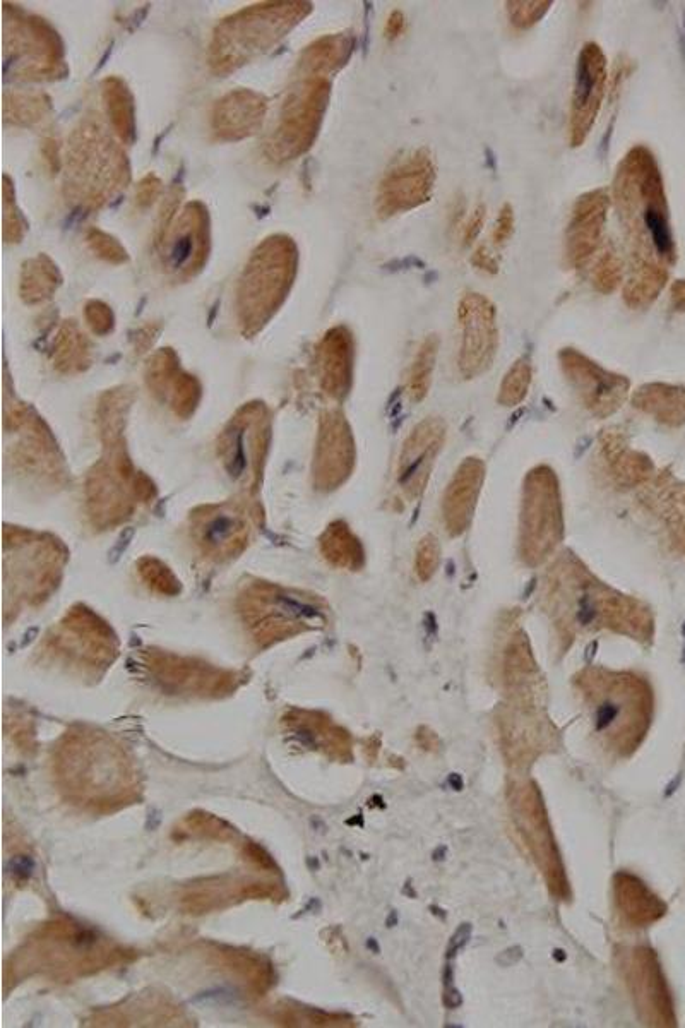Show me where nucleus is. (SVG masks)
Segmentation results:
<instances>
[{
	"mask_svg": "<svg viewBox=\"0 0 685 1028\" xmlns=\"http://www.w3.org/2000/svg\"><path fill=\"white\" fill-rule=\"evenodd\" d=\"M672 305L674 311H685V280L675 281L672 287Z\"/></svg>",
	"mask_w": 685,
	"mask_h": 1028,
	"instance_id": "nucleus-40",
	"label": "nucleus"
},
{
	"mask_svg": "<svg viewBox=\"0 0 685 1028\" xmlns=\"http://www.w3.org/2000/svg\"><path fill=\"white\" fill-rule=\"evenodd\" d=\"M161 192V180L156 175H146L139 186L136 189V203L141 208H148L151 204L155 203V199L160 196Z\"/></svg>",
	"mask_w": 685,
	"mask_h": 1028,
	"instance_id": "nucleus-34",
	"label": "nucleus"
},
{
	"mask_svg": "<svg viewBox=\"0 0 685 1028\" xmlns=\"http://www.w3.org/2000/svg\"><path fill=\"white\" fill-rule=\"evenodd\" d=\"M67 158V187L78 191V201L98 206L126 182V156L105 138L98 126L83 127Z\"/></svg>",
	"mask_w": 685,
	"mask_h": 1028,
	"instance_id": "nucleus-7",
	"label": "nucleus"
},
{
	"mask_svg": "<svg viewBox=\"0 0 685 1028\" xmlns=\"http://www.w3.org/2000/svg\"><path fill=\"white\" fill-rule=\"evenodd\" d=\"M514 225H516V216H514L513 204L506 203L499 211L494 232H492V240H494L495 246H504L506 242L511 240L514 234Z\"/></svg>",
	"mask_w": 685,
	"mask_h": 1028,
	"instance_id": "nucleus-33",
	"label": "nucleus"
},
{
	"mask_svg": "<svg viewBox=\"0 0 685 1028\" xmlns=\"http://www.w3.org/2000/svg\"><path fill=\"white\" fill-rule=\"evenodd\" d=\"M435 180L437 167L432 153L427 148L411 151L382 177L376 196L377 215L391 218L429 203Z\"/></svg>",
	"mask_w": 685,
	"mask_h": 1028,
	"instance_id": "nucleus-10",
	"label": "nucleus"
},
{
	"mask_svg": "<svg viewBox=\"0 0 685 1028\" xmlns=\"http://www.w3.org/2000/svg\"><path fill=\"white\" fill-rule=\"evenodd\" d=\"M523 957H525V951H523L521 946L516 945L502 951L499 957H495V962H497V965H501V967L507 969V967H514L516 963L521 962Z\"/></svg>",
	"mask_w": 685,
	"mask_h": 1028,
	"instance_id": "nucleus-39",
	"label": "nucleus"
},
{
	"mask_svg": "<svg viewBox=\"0 0 685 1028\" xmlns=\"http://www.w3.org/2000/svg\"><path fill=\"white\" fill-rule=\"evenodd\" d=\"M610 204L612 198L607 189H593L576 199L564 234L567 269H583L602 247Z\"/></svg>",
	"mask_w": 685,
	"mask_h": 1028,
	"instance_id": "nucleus-13",
	"label": "nucleus"
},
{
	"mask_svg": "<svg viewBox=\"0 0 685 1028\" xmlns=\"http://www.w3.org/2000/svg\"><path fill=\"white\" fill-rule=\"evenodd\" d=\"M552 6H554V2H550V0H535V2L513 0V2H506L507 18L514 28L530 30L547 16V12Z\"/></svg>",
	"mask_w": 685,
	"mask_h": 1028,
	"instance_id": "nucleus-28",
	"label": "nucleus"
},
{
	"mask_svg": "<svg viewBox=\"0 0 685 1028\" xmlns=\"http://www.w3.org/2000/svg\"><path fill=\"white\" fill-rule=\"evenodd\" d=\"M208 239V211L199 203L189 204L173 225L172 239H167L173 269H184L187 275H196L208 257Z\"/></svg>",
	"mask_w": 685,
	"mask_h": 1028,
	"instance_id": "nucleus-16",
	"label": "nucleus"
},
{
	"mask_svg": "<svg viewBox=\"0 0 685 1028\" xmlns=\"http://www.w3.org/2000/svg\"><path fill=\"white\" fill-rule=\"evenodd\" d=\"M199 528V542L206 545V550L215 554L233 552L235 545L244 542L247 535L244 518L233 511L208 514Z\"/></svg>",
	"mask_w": 685,
	"mask_h": 1028,
	"instance_id": "nucleus-21",
	"label": "nucleus"
},
{
	"mask_svg": "<svg viewBox=\"0 0 685 1028\" xmlns=\"http://www.w3.org/2000/svg\"><path fill=\"white\" fill-rule=\"evenodd\" d=\"M531 381H533V364L528 355H523L509 367V371L502 379L497 401L501 403L502 407H518L519 403H523L528 396Z\"/></svg>",
	"mask_w": 685,
	"mask_h": 1028,
	"instance_id": "nucleus-26",
	"label": "nucleus"
},
{
	"mask_svg": "<svg viewBox=\"0 0 685 1028\" xmlns=\"http://www.w3.org/2000/svg\"><path fill=\"white\" fill-rule=\"evenodd\" d=\"M485 216H487V208H485V204H478L475 211H473L470 218H468L465 228H463V246L470 247L471 244L478 239V235L482 234V228L483 225H485Z\"/></svg>",
	"mask_w": 685,
	"mask_h": 1028,
	"instance_id": "nucleus-35",
	"label": "nucleus"
},
{
	"mask_svg": "<svg viewBox=\"0 0 685 1028\" xmlns=\"http://www.w3.org/2000/svg\"><path fill=\"white\" fill-rule=\"evenodd\" d=\"M614 204L629 242V264L667 268L674 263L675 242L662 172L646 146H634L619 163L614 177Z\"/></svg>",
	"mask_w": 685,
	"mask_h": 1028,
	"instance_id": "nucleus-1",
	"label": "nucleus"
},
{
	"mask_svg": "<svg viewBox=\"0 0 685 1028\" xmlns=\"http://www.w3.org/2000/svg\"><path fill=\"white\" fill-rule=\"evenodd\" d=\"M329 95L331 84L326 78L305 79L290 91L281 110L280 124L269 143L273 156L293 160L309 150L328 108Z\"/></svg>",
	"mask_w": 685,
	"mask_h": 1028,
	"instance_id": "nucleus-8",
	"label": "nucleus"
},
{
	"mask_svg": "<svg viewBox=\"0 0 685 1028\" xmlns=\"http://www.w3.org/2000/svg\"><path fill=\"white\" fill-rule=\"evenodd\" d=\"M471 933H473V926L465 922L454 931L453 938L449 941L447 946V960H453L458 955L459 950H463L468 943H470Z\"/></svg>",
	"mask_w": 685,
	"mask_h": 1028,
	"instance_id": "nucleus-37",
	"label": "nucleus"
},
{
	"mask_svg": "<svg viewBox=\"0 0 685 1028\" xmlns=\"http://www.w3.org/2000/svg\"><path fill=\"white\" fill-rule=\"evenodd\" d=\"M67 795L83 806L112 809L126 804L136 789V777L126 753L98 732L67 736L57 763Z\"/></svg>",
	"mask_w": 685,
	"mask_h": 1028,
	"instance_id": "nucleus-2",
	"label": "nucleus"
},
{
	"mask_svg": "<svg viewBox=\"0 0 685 1028\" xmlns=\"http://www.w3.org/2000/svg\"><path fill=\"white\" fill-rule=\"evenodd\" d=\"M447 783H449V787H451V789L458 790V792L465 789V780H463V777H461L459 773H451L449 778H447Z\"/></svg>",
	"mask_w": 685,
	"mask_h": 1028,
	"instance_id": "nucleus-42",
	"label": "nucleus"
},
{
	"mask_svg": "<svg viewBox=\"0 0 685 1028\" xmlns=\"http://www.w3.org/2000/svg\"><path fill=\"white\" fill-rule=\"evenodd\" d=\"M564 535L559 484L550 468H535L526 479L521 504V556L538 566L554 554Z\"/></svg>",
	"mask_w": 685,
	"mask_h": 1028,
	"instance_id": "nucleus-6",
	"label": "nucleus"
},
{
	"mask_svg": "<svg viewBox=\"0 0 685 1028\" xmlns=\"http://www.w3.org/2000/svg\"><path fill=\"white\" fill-rule=\"evenodd\" d=\"M86 319L93 331L102 333V335L108 333L114 326V314L110 311V307L100 300H91L90 304L86 305Z\"/></svg>",
	"mask_w": 685,
	"mask_h": 1028,
	"instance_id": "nucleus-32",
	"label": "nucleus"
},
{
	"mask_svg": "<svg viewBox=\"0 0 685 1028\" xmlns=\"http://www.w3.org/2000/svg\"><path fill=\"white\" fill-rule=\"evenodd\" d=\"M684 660H685V657H684Z\"/></svg>",
	"mask_w": 685,
	"mask_h": 1028,
	"instance_id": "nucleus-51",
	"label": "nucleus"
},
{
	"mask_svg": "<svg viewBox=\"0 0 685 1028\" xmlns=\"http://www.w3.org/2000/svg\"><path fill=\"white\" fill-rule=\"evenodd\" d=\"M461 1003H463V998H461L458 989L453 986L446 987V993H444V1005H446V1008L456 1010V1008L461 1006Z\"/></svg>",
	"mask_w": 685,
	"mask_h": 1028,
	"instance_id": "nucleus-41",
	"label": "nucleus"
},
{
	"mask_svg": "<svg viewBox=\"0 0 685 1028\" xmlns=\"http://www.w3.org/2000/svg\"><path fill=\"white\" fill-rule=\"evenodd\" d=\"M459 374L471 381L494 365L499 352V324L494 302L478 292H468L458 304Z\"/></svg>",
	"mask_w": 685,
	"mask_h": 1028,
	"instance_id": "nucleus-9",
	"label": "nucleus"
},
{
	"mask_svg": "<svg viewBox=\"0 0 685 1028\" xmlns=\"http://www.w3.org/2000/svg\"><path fill=\"white\" fill-rule=\"evenodd\" d=\"M386 924H388V927L396 926V924H398V914H396V912H391V917H389Z\"/></svg>",
	"mask_w": 685,
	"mask_h": 1028,
	"instance_id": "nucleus-47",
	"label": "nucleus"
},
{
	"mask_svg": "<svg viewBox=\"0 0 685 1028\" xmlns=\"http://www.w3.org/2000/svg\"><path fill=\"white\" fill-rule=\"evenodd\" d=\"M88 246L91 251L95 252L96 256L112 264H122L127 261V251L124 247L120 246V242L114 239L112 235L105 234L102 230H90L88 232Z\"/></svg>",
	"mask_w": 685,
	"mask_h": 1028,
	"instance_id": "nucleus-30",
	"label": "nucleus"
},
{
	"mask_svg": "<svg viewBox=\"0 0 685 1028\" xmlns=\"http://www.w3.org/2000/svg\"><path fill=\"white\" fill-rule=\"evenodd\" d=\"M545 593L548 610L571 619L581 628L610 626L617 631L634 628L636 633L650 626V614L643 605L596 581L579 564L564 562L550 574Z\"/></svg>",
	"mask_w": 685,
	"mask_h": 1028,
	"instance_id": "nucleus-3",
	"label": "nucleus"
},
{
	"mask_svg": "<svg viewBox=\"0 0 685 1028\" xmlns=\"http://www.w3.org/2000/svg\"><path fill=\"white\" fill-rule=\"evenodd\" d=\"M324 379L334 395H345L352 379L353 340L346 328H334L322 341Z\"/></svg>",
	"mask_w": 685,
	"mask_h": 1028,
	"instance_id": "nucleus-18",
	"label": "nucleus"
},
{
	"mask_svg": "<svg viewBox=\"0 0 685 1028\" xmlns=\"http://www.w3.org/2000/svg\"><path fill=\"white\" fill-rule=\"evenodd\" d=\"M310 12V4L276 2L237 12L218 24L209 64L216 72L235 71L252 57L263 54Z\"/></svg>",
	"mask_w": 685,
	"mask_h": 1028,
	"instance_id": "nucleus-4",
	"label": "nucleus"
},
{
	"mask_svg": "<svg viewBox=\"0 0 685 1028\" xmlns=\"http://www.w3.org/2000/svg\"><path fill=\"white\" fill-rule=\"evenodd\" d=\"M297 271V249L286 237H271L257 247L239 285L242 324H263L290 292Z\"/></svg>",
	"mask_w": 685,
	"mask_h": 1028,
	"instance_id": "nucleus-5",
	"label": "nucleus"
},
{
	"mask_svg": "<svg viewBox=\"0 0 685 1028\" xmlns=\"http://www.w3.org/2000/svg\"><path fill=\"white\" fill-rule=\"evenodd\" d=\"M632 403L663 422L682 424L685 420L684 389L665 384H646L634 393Z\"/></svg>",
	"mask_w": 685,
	"mask_h": 1028,
	"instance_id": "nucleus-22",
	"label": "nucleus"
},
{
	"mask_svg": "<svg viewBox=\"0 0 685 1028\" xmlns=\"http://www.w3.org/2000/svg\"><path fill=\"white\" fill-rule=\"evenodd\" d=\"M367 946H369L370 950H374L376 953H379V945H377L376 939H369Z\"/></svg>",
	"mask_w": 685,
	"mask_h": 1028,
	"instance_id": "nucleus-48",
	"label": "nucleus"
},
{
	"mask_svg": "<svg viewBox=\"0 0 685 1028\" xmlns=\"http://www.w3.org/2000/svg\"><path fill=\"white\" fill-rule=\"evenodd\" d=\"M405 26V14H403L400 9H394V11L389 14L386 26H384V36L388 38L389 42H393V40H396V38H400V36L403 35Z\"/></svg>",
	"mask_w": 685,
	"mask_h": 1028,
	"instance_id": "nucleus-38",
	"label": "nucleus"
},
{
	"mask_svg": "<svg viewBox=\"0 0 685 1028\" xmlns=\"http://www.w3.org/2000/svg\"><path fill=\"white\" fill-rule=\"evenodd\" d=\"M680 782H682V775H677L674 782L670 783L667 790H665V797H672V795L677 792V789H679Z\"/></svg>",
	"mask_w": 685,
	"mask_h": 1028,
	"instance_id": "nucleus-44",
	"label": "nucleus"
},
{
	"mask_svg": "<svg viewBox=\"0 0 685 1028\" xmlns=\"http://www.w3.org/2000/svg\"><path fill=\"white\" fill-rule=\"evenodd\" d=\"M471 264H473V268H477L478 271H483V273H489V275H497L499 273L497 257L485 246H480L477 251L473 252Z\"/></svg>",
	"mask_w": 685,
	"mask_h": 1028,
	"instance_id": "nucleus-36",
	"label": "nucleus"
},
{
	"mask_svg": "<svg viewBox=\"0 0 685 1028\" xmlns=\"http://www.w3.org/2000/svg\"><path fill=\"white\" fill-rule=\"evenodd\" d=\"M485 480V465L480 458H466L447 485L442 499V513L447 532L453 537L465 533L477 508Z\"/></svg>",
	"mask_w": 685,
	"mask_h": 1028,
	"instance_id": "nucleus-15",
	"label": "nucleus"
},
{
	"mask_svg": "<svg viewBox=\"0 0 685 1028\" xmlns=\"http://www.w3.org/2000/svg\"><path fill=\"white\" fill-rule=\"evenodd\" d=\"M439 347H441L439 336L429 335L418 348L417 355L411 364L410 374H408V396L413 403H420L425 400V396L429 395Z\"/></svg>",
	"mask_w": 685,
	"mask_h": 1028,
	"instance_id": "nucleus-25",
	"label": "nucleus"
},
{
	"mask_svg": "<svg viewBox=\"0 0 685 1028\" xmlns=\"http://www.w3.org/2000/svg\"><path fill=\"white\" fill-rule=\"evenodd\" d=\"M14 108L11 119L14 122L31 124L36 120L43 119L47 103H43L42 96H14L11 102H6V108Z\"/></svg>",
	"mask_w": 685,
	"mask_h": 1028,
	"instance_id": "nucleus-31",
	"label": "nucleus"
},
{
	"mask_svg": "<svg viewBox=\"0 0 685 1028\" xmlns=\"http://www.w3.org/2000/svg\"><path fill=\"white\" fill-rule=\"evenodd\" d=\"M103 98L115 132L122 141L131 143L136 136V119L132 95L127 90L126 83H122L119 78L107 79L103 83Z\"/></svg>",
	"mask_w": 685,
	"mask_h": 1028,
	"instance_id": "nucleus-24",
	"label": "nucleus"
},
{
	"mask_svg": "<svg viewBox=\"0 0 685 1028\" xmlns=\"http://www.w3.org/2000/svg\"><path fill=\"white\" fill-rule=\"evenodd\" d=\"M668 269L655 264H629L622 297L631 309L650 307L667 283Z\"/></svg>",
	"mask_w": 685,
	"mask_h": 1028,
	"instance_id": "nucleus-20",
	"label": "nucleus"
},
{
	"mask_svg": "<svg viewBox=\"0 0 685 1028\" xmlns=\"http://www.w3.org/2000/svg\"><path fill=\"white\" fill-rule=\"evenodd\" d=\"M453 981H454L453 967H451V965H449V963H447L446 969H444V975H442V982H444V987H451V986H453Z\"/></svg>",
	"mask_w": 685,
	"mask_h": 1028,
	"instance_id": "nucleus-43",
	"label": "nucleus"
},
{
	"mask_svg": "<svg viewBox=\"0 0 685 1028\" xmlns=\"http://www.w3.org/2000/svg\"><path fill=\"white\" fill-rule=\"evenodd\" d=\"M446 422L427 417L410 432L401 449L398 484L408 499H417L427 487L437 456L446 441Z\"/></svg>",
	"mask_w": 685,
	"mask_h": 1028,
	"instance_id": "nucleus-14",
	"label": "nucleus"
},
{
	"mask_svg": "<svg viewBox=\"0 0 685 1028\" xmlns=\"http://www.w3.org/2000/svg\"><path fill=\"white\" fill-rule=\"evenodd\" d=\"M684 634H685V626H684Z\"/></svg>",
	"mask_w": 685,
	"mask_h": 1028,
	"instance_id": "nucleus-50",
	"label": "nucleus"
},
{
	"mask_svg": "<svg viewBox=\"0 0 685 1028\" xmlns=\"http://www.w3.org/2000/svg\"><path fill=\"white\" fill-rule=\"evenodd\" d=\"M446 855L447 847L446 845H444V847H442L441 845V847H437V849H435L434 852H432V859H434L435 862H441L444 861V859H446Z\"/></svg>",
	"mask_w": 685,
	"mask_h": 1028,
	"instance_id": "nucleus-45",
	"label": "nucleus"
},
{
	"mask_svg": "<svg viewBox=\"0 0 685 1028\" xmlns=\"http://www.w3.org/2000/svg\"><path fill=\"white\" fill-rule=\"evenodd\" d=\"M60 285L59 269L47 256L26 261L21 273V297L26 304L50 299Z\"/></svg>",
	"mask_w": 685,
	"mask_h": 1028,
	"instance_id": "nucleus-23",
	"label": "nucleus"
},
{
	"mask_svg": "<svg viewBox=\"0 0 685 1028\" xmlns=\"http://www.w3.org/2000/svg\"><path fill=\"white\" fill-rule=\"evenodd\" d=\"M441 554V544L434 535H425L418 542L415 554V573L418 580L427 583L434 578V574L441 566Z\"/></svg>",
	"mask_w": 685,
	"mask_h": 1028,
	"instance_id": "nucleus-29",
	"label": "nucleus"
},
{
	"mask_svg": "<svg viewBox=\"0 0 685 1028\" xmlns=\"http://www.w3.org/2000/svg\"><path fill=\"white\" fill-rule=\"evenodd\" d=\"M591 283L596 292L602 295H612L624 283V261L614 247H608L596 261Z\"/></svg>",
	"mask_w": 685,
	"mask_h": 1028,
	"instance_id": "nucleus-27",
	"label": "nucleus"
},
{
	"mask_svg": "<svg viewBox=\"0 0 685 1028\" xmlns=\"http://www.w3.org/2000/svg\"><path fill=\"white\" fill-rule=\"evenodd\" d=\"M552 957H554L555 962H566L567 953L564 950H560V948H555V950L552 951Z\"/></svg>",
	"mask_w": 685,
	"mask_h": 1028,
	"instance_id": "nucleus-46",
	"label": "nucleus"
},
{
	"mask_svg": "<svg viewBox=\"0 0 685 1028\" xmlns=\"http://www.w3.org/2000/svg\"><path fill=\"white\" fill-rule=\"evenodd\" d=\"M266 100L254 91H232L216 103L213 129L220 138L239 141L249 138L263 126Z\"/></svg>",
	"mask_w": 685,
	"mask_h": 1028,
	"instance_id": "nucleus-17",
	"label": "nucleus"
},
{
	"mask_svg": "<svg viewBox=\"0 0 685 1028\" xmlns=\"http://www.w3.org/2000/svg\"><path fill=\"white\" fill-rule=\"evenodd\" d=\"M559 362L581 403L598 419H607L624 405L631 386L626 376L603 369L574 348H562Z\"/></svg>",
	"mask_w": 685,
	"mask_h": 1028,
	"instance_id": "nucleus-12",
	"label": "nucleus"
},
{
	"mask_svg": "<svg viewBox=\"0 0 685 1028\" xmlns=\"http://www.w3.org/2000/svg\"><path fill=\"white\" fill-rule=\"evenodd\" d=\"M430 910H432V914L437 915V917H442V919L446 917V914H444V910L439 909V907H432V909Z\"/></svg>",
	"mask_w": 685,
	"mask_h": 1028,
	"instance_id": "nucleus-49",
	"label": "nucleus"
},
{
	"mask_svg": "<svg viewBox=\"0 0 685 1028\" xmlns=\"http://www.w3.org/2000/svg\"><path fill=\"white\" fill-rule=\"evenodd\" d=\"M353 47H355V40L352 35L340 33V35L324 36L319 42L307 48L304 60L300 64L305 71L312 74V78H324L326 74H331L345 66L352 55Z\"/></svg>",
	"mask_w": 685,
	"mask_h": 1028,
	"instance_id": "nucleus-19",
	"label": "nucleus"
},
{
	"mask_svg": "<svg viewBox=\"0 0 685 1028\" xmlns=\"http://www.w3.org/2000/svg\"><path fill=\"white\" fill-rule=\"evenodd\" d=\"M607 55L596 42L584 43L579 50L572 84L571 110H569V144L581 148L590 138L596 119L602 112L607 96Z\"/></svg>",
	"mask_w": 685,
	"mask_h": 1028,
	"instance_id": "nucleus-11",
	"label": "nucleus"
}]
</instances>
